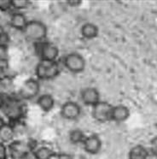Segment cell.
<instances>
[{
	"label": "cell",
	"mask_w": 157,
	"mask_h": 159,
	"mask_svg": "<svg viewBox=\"0 0 157 159\" xmlns=\"http://www.w3.org/2000/svg\"><path fill=\"white\" fill-rule=\"evenodd\" d=\"M63 64L69 72L78 74L85 70L86 61L81 54L77 52H72L65 57Z\"/></svg>",
	"instance_id": "3"
},
{
	"label": "cell",
	"mask_w": 157,
	"mask_h": 159,
	"mask_svg": "<svg viewBox=\"0 0 157 159\" xmlns=\"http://www.w3.org/2000/svg\"><path fill=\"white\" fill-rule=\"evenodd\" d=\"M8 57V46L0 45V62L6 61Z\"/></svg>",
	"instance_id": "23"
},
{
	"label": "cell",
	"mask_w": 157,
	"mask_h": 159,
	"mask_svg": "<svg viewBox=\"0 0 157 159\" xmlns=\"http://www.w3.org/2000/svg\"><path fill=\"white\" fill-rule=\"evenodd\" d=\"M80 34L85 39H93L98 36L99 28L92 22H86L80 28Z\"/></svg>",
	"instance_id": "13"
},
{
	"label": "cell",
	"mask_w": 157,
	"mask_h": 159,
	"mask_svg": "<svg viewBox=\"0 0 157 159\" xmlns=\"http://www.w3.org/2000/svg\"><path fill=\"white\" fill-rule=\"evenodd\" d=\"M3 104H4V101H3V98L1 96H0V110L3 107Z\"/></svg>",
	"instance_id": "28"
},
{
	"label": "cell",
	"mask_w": 157,
	"mask_h": 159,
	"mask_svg": "<svg viewBox=\"0 0 157 159\" xmlns=\"http://www.w3.org/2000/svg\"><path fill=\"white\" fill-rule=\"evenodd\" d=\"M39 56L41 61L56 62V59L59 56V49L53 43L45 42L39 47Z\"/></svg>",
	"instance_id": "7"
},
{
	"label": "cell",
	"mask_w": 157,
	"mask_h": 159,
	"mask_svg": "<svg viewBox=\"0 0 157 159\" xmlns=\"http://www.w3.org/2000/svg\"><path fill=\"white\" fill-rule=\"evenodd\" d=\"M85 138H86V135L85 134V133L78 128L73 129L69 133V140L74 145L83 144Z\"/></svg>",
	"instance_id": "19"
},
{
	"label": "cell",
	"mask_w": 157,
	"mask_h": 159,
	"mask_svg": "<svg viewBox=\"0 0 157 159\" xmlns=\"http://www.w3.org/2000/svg\"><path fill=\"white\" fill-rule=\"evenodd\" d=\"M4 112L7 117L9 118L10 121H17L23 115V110H22L21 105L15 101L6 104Z\"/></svg>",
	"instance_id": "11"
},
{
	"label": "cell",
	"mask_w": 157,
	"mask_h": 159,
	"mask_svg": "<svg viewBox=\"0 0 157 159\" xmlns=\"http://www.w3.org/2000/svg\"><path fill=\"white\" fill-rule=\"evenodd\" d=\"M35 159H52L56 156V152L48 146H40L35 149L33 152Z\"/></svg>",
	"instance_id": "18"
},
{
	"label": "cell",
	"mask_w": 157,
	"mask_h": 159,
	"mask_svg": "<svg viewBox=\"0 0 157 159\" xmlns=\"http://www.w3.org/2000/svg\"><path fill=\"white\" fill-rule=\"evenodd\" d=\"M149 157V151L142 145H137L130 150L128 159H147Z\"/></svg>",
	"instance_id": "17"
},
{
	"label": "cell",
	"mask_w": 157,
	"mask_h": 159,
	"mask_svg": "<svg viewBox=\"0 0 157 159\" xmlns=\"http://www.w3.org/2000/svg\"><path fill=\"white\" fill-rule=\"evenodd\" d=\"M12 8V0H0V11L6 12Z\"/></svg>",
	"instance_id": "21"
},
{
	"label": "cell",
	"mask_w": 157,
	"mask_h": 159,
	"mask_svg": "<svg viewBox=\"0 0 157 159\" xmlns=\"http://www.w3.org/2000/svg\"><path fill=\"white\" fill-rule=\"evenodd\" d=\"M60 113L63 119L73 121L79 117L81 114V108L79 104L74 101H68L62 104Z\"/></svg>",
	"instance_id": "6"
},
{
	"label": "cell",
	"mask_w": 157,
	"mask_h": 159,
	"mask_svg": "<svg viewBox=\"0 0 157 159\" xmlns=\"http://www.w3.org/2000/svg\"><path fill=\"white\" fill-rule=\"evenodd\" d=\"M60 73V68L56 62L40 61L36 66L35 75L38 80H49L56 78Z\"/></svg>",
	"instance_id": "2"
},
{
	"label": "cell",
	"mask_w": 157,
	"mask_h": 159,
	"mask_svg": "<svg viewBox=\"0 0 157 159\" xmlns=\"http://www.w3.org/2000/svg\"><path fill=\"white\" fill-rule=\"evenodd\" d=\"M24 35L31 41L39 42L46 38L48 29L44 22L38 20L28 21L23 30Z\"/></svg>",
	"instance_id": "1"
},
{
	"label": "cell",
	"mask_w": 157,
	"mask_h": 159,
	"mask_svg": "<svg viewBox=\"0 0 157 159\" xmlns=\"http://www.w3.org/2000/svg\"><path fill=\"white\" fill-rule=\"evenodd\" d=\"M10 152L13 157L16 158L20 159L25 155L30 153L28 145H27L25 143L21 142H11V145L10 146Z\"/></svg>",
	"instance_id": "15"
},
{
	"label": "cell",
	"mask_w": 157,
	"mask_h": 159,
	"mask_svg": "<svg viewBox=\"0 0 157 159\" xmlns=\"http://www.w3.org/2000/svg\"><path fill=\"white\" fill-rule=\"evenodd\" d=\"M28 21L25 16V15L20 12H16L11 16L10 20V24L15 29L17 30H21L23 31L24 28H26Z\"/></svg>",
	"instance_id": "16"
},
{
	"label": "cell",
	"mask_w": 157,
	"mask_h": 159,
	"mask_svg": "<svg viewBox=\"0 0 157 159\" xmlns=\"http://www.w3.org/2000/svg\"><path fill=\"white\" fill-rule=\"evenodd\" d=\"M113 105L105 101H99L92 106V116L95 121L98 122H106L111 119V111Z\"/></svg>",
	"instance_id": "4"
},
{
	"label": "cell",
	"mask_w": 157,
	"mask_h": 159,
	"mask_svg": "<svg viewBox=\"0 0 157 159\" xmlns=\"http://www.w3.org/2000/svg\"><path fill=\"white\" fill-rule=\"evenodd\" d=\"M31 5V1L29 0H12V8L20 11L27 10Z\"/></svg>",
	"instance_id": "20"
},
{
	"label": "cell",
	"mask_w": 157,
	"mask_h": 159,
	"mask_svg": "<svg viewBox=\"0 0 157 159\" xmlns=\"http://www.w3.org/2000/svg\"><path fill=\"white\" fill-rule=\"evenodd\" d=\"M20 159H35V157H34V155H33V153H32V155H31L30 153H28V154L25 155L24 157H22Z\"/></svg>",
	"instance_id": "27"
},
{
	"label": "cell",
	"mask_w": 157,
	"mask_h": 159,
	"mask_svg": "<svg viewBox=\"0 0 157 159\" xmlns=\"http://www.w3.org/2000/svg\"><path fill=\"white\" fill-rule=\"evenodd\" d=\"M80 98L82 102L88 106H94L97 104L100 99V93L95 87H85L80 93Z\"/></svg>",
	"instance_id": "9"
},
{
	"label": "cell",
	"mask_w": 157,
	"mask_h": 159,
	"mask_svg": "<svg viewBox=\"0 0 157 159\" xmlns=\"http://www.w3.org/2000/svg\"><path fill=\"white\" fill-rule=\"evenodd\" d=\"M10 36L5 32H0V45L8 46V44L10 43Z\"/></svg>",
	"instance_id": "22"
},
{
	"label": "cell",
	"mask_w": 157,
	"mask_h": 159,
	"mask_svg": "<svg viewBox=\"0 0 157 159\" xmlns=\"http://www.w3.org/2000/svg\"><path fill=\"white\" fill-rule=\"evenodd\" d=\"M129 108L124 104H118V105L113 106L110 121H114L115 122H123V121H126L129 118Z\"/></svg>",
	"instance_id": "10"
},
{
	"label": "cell",
	"mask_w": 157,
	"mask_h": 159,
	"mask_svg": "<svg viewBox=\"0 0 157 159\" xmlns=\"http://www.w3.org/2000/svg\"><path fill=\"white\" fill-rule=\"evenodd\" d=\"M37 104L44 112H49L53 110L55 106V99L51 94H42L37 99Z\"/></svg>",
	"instance_id": "12"
},
{
	"label": "cell",
	"mask_w": 157,
	"mask_h": 159,
	"mask_svg": "<svg viewBox=\"0 0 157 159\" xmlns=\"http://www.w3.org/2000/svg\"><path fill=\"white\" fill-rule=\"evenodd\" d=\"M83 147L85 152L91 155H96L100 152L102 148V140L98 135L92 134L86 136L83 142Z\"/></svg>",
	"instance_id": "8"
},
{
	"label": "cell",
	"mask_w": 157,
	"mask_h": 159,
	"mask_svg": "<svg viewBox=\"0 0 157 159\" xmlns=\"http://www.w3.org/2000/svg\"><path fill=\"white\" fill-rule=\"evenodd\" d=\"M15 138V129L10 124L4 123L0 126V141L6 144L13 142Z\"/></svg>",
	"instance_id": "14"
},
{
	"label": "cell",
	"mask_w": 157,
	"mask_h": 159,
	"mask_svg": "<svg viewBox=\"0 0 157 159\" xmlns=\"http://www.w3.org/2000/svg\"><path fill=\"white\" fill-rule=\"evenodd\" d=\"M150 152L154 156L157 157V136L154 137L150 141Z\"/></svg>",
	"instance_id": "24"
},
{
	"label": "cell",
	"mask_w": 157,
	"mask_h": 159,
	"mask_svg": "<svg viewBox=\"0 0 157 159\" xmlns=\"http://www.w3.org/2000/svg\"><path fill=\"white\" fill-rule=\"evenodd\" d=\"M40 91V84L36 79H27L24 81L19 91V95L21 98L29 100L37 96Z\"/></svg>",
	"instance_id": "5"
},
{
	"label": "cell",
	"mask_w": 157,
	"mask_h": 159,
	"mask_svg": "<svg viewBox=\"0 0 157 159\" xmlns=\"http://www.w3.org/2000/svg\"><path fill=\"white\" fill-rule=\"evenodd\" d=\"M7 148L5 145L0 141V159H7Z\"/></svg>",
	"instance_id": "25"
},
{
	"label": "cell",
	"mask_w": 157,
	"mask_h": 159,
	"mask_svg": "<svg viewBox=\"0 0 157 159\" xmlns=\"http://www.w3.org/2000/svg\"><path fill=\"white\" fill-rule=\"evenodd\" d=\"M68 4L70 6H78V5L81 4V1H78V0H70V1H68Z\"/></svg>",
	"instance_id": "26"
}]
</instances>
